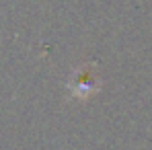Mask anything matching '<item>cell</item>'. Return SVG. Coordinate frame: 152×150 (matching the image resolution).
I'll use <instances>...</instances> for the list:
<instances>
[{
    "label": "cell",
    "instance_id": "cell-1",
    "mask_svg": "<svg viewBox=\"0 0 152 150\" xmlns=\"http://www.w3.org/2000/svg\"><path fill=\"white\" fill-rule=\"evenodd\" d=\"M70 91L78 99H86L93 91H97V82L88 76V70H84V72H78L74 76V80L70 82Z\"/></svg>",
    "mask_w": 152,
    "mask_h": 150
}]
</instances>
